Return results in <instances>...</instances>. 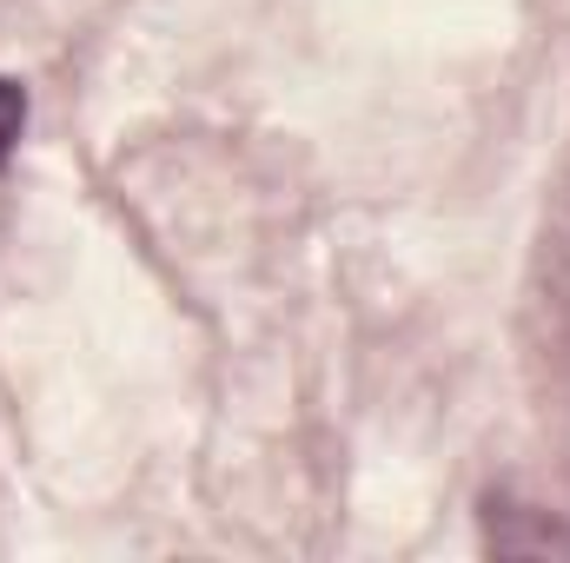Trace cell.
I'll return each mask as SVG.
<instances>
[{
    "instance_id": "6da1fadb",
    "label": "cell",
    "mask_w": 570,
    "mask_h": 563,
    "mask_svg": "<svg viewBox=\"0 0 570 563\" xmlns=\"http://www.w3.org/2000/svg\"><path fill=\"white\" fill-rule=\"evenodd\" d=\"M20 134H27V93L0 73V166L13 159V146H20Z\"/></svg>"
}]
</instances>
